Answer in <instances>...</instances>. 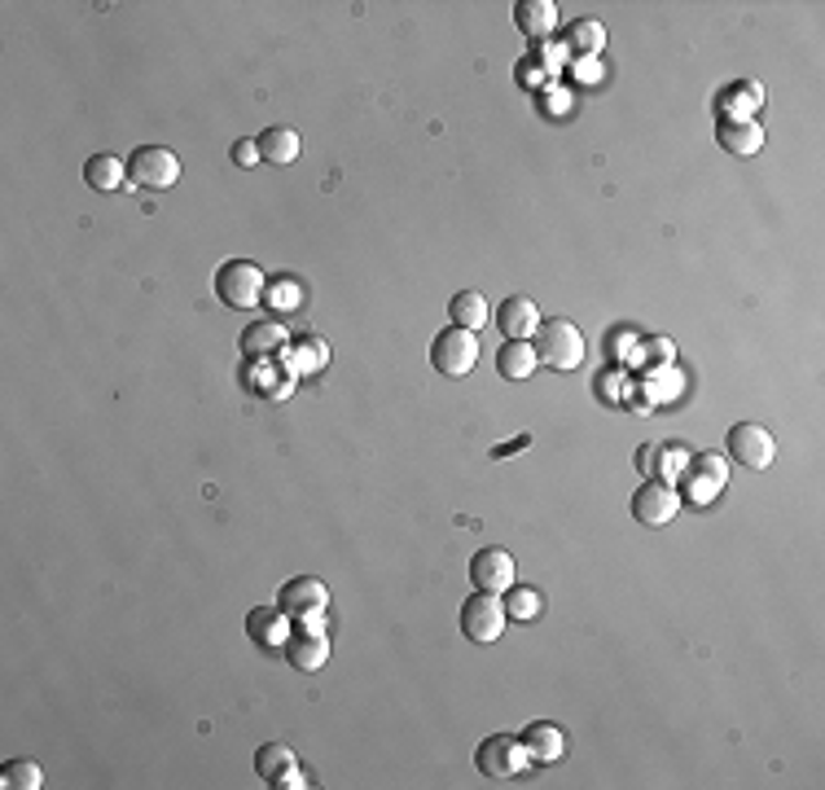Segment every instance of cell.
<instances>
[{"mask_svg": "<svg viewBox=\"0 0 825 790\" xmlns=\"http://www.w3.org/2000/svg\"><path fill=\"white\" fill-rule=\"evenodd\" d=\"M536 361L540 365H549V370H580V361H584V334H580V326H571L566 317H553V321H540V330H536Z\"/></svg>", "mask_w": 825, "mask_h": 790, "instance_id": "6da1fadb", "label": "cell"}, {"mask_svg": "<svg viewBox=\"0 0 825 790\" xmlns=\"http://www.w3.org/2000/svg\"><path fill=\"white\" fill-rule=\"evenodd\" d=\"M216 290H220V304H229V308H238V312H251V308L264 304L268 277H264V268L251 264V260H229V264H220V273H216Z\"/></svg>", "mask_w": 825, "mask_h": 790, "instance_id": "7a4b0ae2", "label": "cell"}, {"mask_svg": "<svg viewBox=\"0 0 825 790\" xmlns=\"http://www.w3.org/2000/svg\"><path fill=\"white\" fill-rule=\"evenodd\" d=\"M527 765H531V760H527V747H522L518 734H492V738H483L479 751H474V769H479L487 782H514Z\"/></svg>", "mask_w": 825, "mask_h": 790, "instance_id": "3957f363", "label": "cell"}, {"mask_svg": "<svg viewBox=\"0 0 825 790\" xmlns=\"http://www.w3.org/2000/svg\"><path fill=\"white\" fill-rule=\"evenodd\" d=\"M128 180L136 189L163 194V189H172L180 180V158L167 145H136L132 158H128Z\"/></svg>", "mask_w": 825, "mask_h": 790, "instance_id": "277c9868", "label": "cell"}, {"mask_svg": "<svg viewBox=\"0 0 825 790\" xmlns=\"http://www.w3.org/2000/svg\"><path fill=\"white\" fill-rule=\"evenodd\" d=\"M430 365H435V374H443V378H465V374L479 365V339H474L470 330H461V326L439 330L435 343H430Z\"/></svg>", "mask_w": 825, "mask_h": 790, "instance_id": "5b68a950", "label": "cell"}, {"mask_svg": "<svg viewBox=\"0 0 825 790\" xmlns=\"http://www.w3.org/2000/svg\"><path fill=\"white\" fill-rule=\"evenodd\" d=\"M505 624H509V611H505V602H501L496 593H479V589H474V597L461 606V633H465V641H474V646L501 641Z\"/></svg>", "mask_w": 825, "mask_h": 790, "instance_id": "8992f818", "label": "cell"}, {"mask_svg": "<svg viewBox=\"0 0 825 790\" xmlns=\"http://www.w3.org/2000/svg\"><path fill=\"white\" fill-rule=\"evenodd\" d=\"M725 448H729V457H734L738 465H747V470H769L773 457H778V439H773V430L760 426V421H738V426H729Z\"/></svg>", "mask_w": 825, "mask_h": 790, "instance_id": "52a82bcc", "label": "cell"}, {"mask_svg": "<svg viewBox=\"0 0 825 790\" xmlns=\"http://www.w3.org/2000/svg\"><path fill=\"white\" fill-rule=\"evenodd\" d=\"M676 514H681V492H676L672 483L650 479V483H641V487L632 492V518H637L641 527H668Z\"/></svg>", "mask_w": 825, "mask_h": 790, "instance_id": "ba28073f", "label": "cell"}, {"mask_svg": "<svg viewBox=\"0 0 825 790\" xmlns=\"http://www.w3.org/2000/svg\"><path fill=\"white\" fill-rule=\"evenodd\" d=\"M470 580H474V589L479 593H509L514 584H518V567H514V553L509 549H496V545H487V549H479L474 558H470Z\"/></svg>", "mask_w": 825, "mask_h": 790, "instance_id": "9c48e42d", "label": "cell"}, {"mask_svg": "<svg viewBox=\"0 0 825 790\" xmlns=\"http://www.w3.org/2000/svg\"><path fill=\"white\" fill-rule=\"evenodd\" d=\"M277 606H282L290 619H308V615H321V611L330 606V589H326V580H317V575H295V580L282 584Z\"/></svg>", "mask_w": 825, "mask_h": 790, "instance_id": "30bf717a", "label": "cell"}, {"mask_svg": "<svg viewBox=\"0 0 825 790\" xmlns=\"http://www.w3.org/2000/svg\"><path fill=\"white\" fill-rule=\"evenodd\" d=\"M716 141H721V150H729V154H738V158H751V154L765 150V123H760V119L725 114V119L716 123Z\"/></svg>", "mask_w": 825, "mask_h": 790, "instance_id": "8fae6325", "label": "cell"}, {"mask_svg": "<svg viewBox=\"0 0 825 790\" xmlns=\"http://www.w3.org/2000/svg\"><path fill=\"white\" fill-rule=\"evenodd\" d=\"M286 343H290L286 326H277V321H251V326L242 330V339H238V352H242L246 361H273Z\"/></svg>", "mask_w": 825, "mask_h": 790, "instance_id": "7c38bea8", "label": "cell"}, {"mask_svg": "<svg viewBox=\"0 0 825 790\" xmlns=\"http://www.w3.org/2000/svg\"><path fill=\"white\" fill-rule=\"evenodd\" d=\"M496 330H501L505 339H536V330H540V308H536L531 299H522V295H509V299L496 308Z\"/></svg>", "mask_w": 825, "mask_h": 790, "instance_id": "4fadbf2b", "label": "cell"}, {"mask_svg": "<svg viewBox=\"0 0 825 790\" xmlns=\"http://www.w3.org/2000/svg\"><path fill=\"white\" fill-rule=\"evenodd\" d=\"M286 619H290V615H286L282 606H255V611L246 615V637H251L255 646H264V650L286 646V637H290Z\"/></svg>", "mask_w": 825, "mask_h": 790, "instance_id": "5bb4252c", "label": "cell"}, {"mask_svg": "<svg viewBox=\"0 0 825 790\" xmlns=\"http://www.w3.org/2000/svg\"><path fill=\"white\" fill-rule=\"evenodd\" d=\"M286 663L295 672H321L330 663V641L321 633H299V637H286Z\"/></svg>", "mask_w": 825, "mask_h": 790, "instance_id": "9a60e30c", "label": "cell"}, {"mask_svg": "<svg viewBox=\"0 0 825 790\" xmlns=\"http://www.w3.org/2000/svg\"><path fill=\"white\" fill-rule=\"evenodd\" d=\"M522 747H527V760L553 765V760L566 756V734L558 725H549V721H536V725L522 729Z\"/></svg>", "mask_w": 825, "mask_h": 790, "instance_id": "2e32d148", "label": "cell"}, {"mask_svg": "<svg viewBox=\"0 0 825 790\" xmlns=\"http://www.w3.org/2000/svg\"><path fill=\"white\" fill-rule=\"evenodd\" d=\"M496 370H501V378H509V383H527V378L540 370L531 339H505V348L496 352Z\"/></svg>", "mask_w": 825, "mask_h": 790, "instance_id": "e0dca14e", "label": "cell"}, {"mask_svg": "<svg viewBox=\"0 0 825 790\" xmlns=\"http://www.w3.org/2000/svg\"><path fill=\"white\" fill-rule=\"evenodd\" d=\"M448 321L461 326V330H470V334H479V330L492 321V308H487L483 290H457V295L448 299Z\"/></svg>", "mask_w": 825, "mask_h": 790, "instance_id": "ac0fdd59", "label": "cell"}, {"mask_svg": "<svg viewBox=\"0 0 825 790\" xmlns=\"http://www.w3.org/2000/svg\"><path fill=\"white\" fill-rule=\"evenodd\" d=\"M721 483H725V461L721 457H698L694 461V470L685 474V492H690V501L694 505H707L716 492H721Z\"/></svg>", "mask_w": 825, "mask_h": 790, "instance_id": "d6986e66", "label": "cell"}, {"mask_svg": "<svg viewBox=\"0 0 825 790\" xmlns=\"http://www.w3.org/2000/svg\"><path fill=\"white\" fill-rule=\"evenodd\" d=\"M514 22H518L522 35L544 40V35H553V26H558V4H553V0H518V4H514Z\"/></svg>", "mask_w": 825, "mask_h": 790, "instance_id": "ffe728a7", "label": "cell"}, {"mask_svg": "<svg viewBox=\"0 0 825 790\" xmlns=\"http://www.w3.org/2000/svg\"><path fill=\"white\" fill-rule=\"evenodd\" d=\"M84 180H88L92 189H101V194L123 189V180H128V158H119V154H92V158L84 163Z\"/></svg>", "mask_w": 825, "mask_h": 790, "instance_id": "44dd1931", "label": "cell"}, {"mask_svg": "<svg viewBox=\"0 0 825 790\" xmlns=\"http://www.w3.org/2000/svg\"><path fill=\"white\" fill-rule=\"evenodd\" d=\"M255 141H260L264 163L286 167V163H295V158H299V132H295V128H268V132H260Z\"/></svg>", "mask_w": 825, "mask_h": 790, "instance_id": "7402d4cb", "label": "cell"}, {"mask_svg": "<svg viewBox=\"0 0 825 790\" xmlns=\"http://www.w3.org/2000/svg\"><path fill=\"white\" fill-rule=\"evenodd\" d=\"M290 769H299L290 747H282V743H264V747L255 751V773H260L268 787H277V782L290 773Z\"/></svg>", "mask_w": 825, "mask_h": 790, "instance_id": "603a6c76", "label": "cell"}, {"mask_svg": "<svg viewBox=\"0 0 825 790\" xmlns=\"http://www.w3.org/2000/svg\"><path fill=\"white\" fill-rule=\"evenodd\" d=\"M562 44H571V53H588V57H597L602 53V44H606V26L597 22V18H575L571 26H566V35H562Z\"/></svg>", "mask_w": 825, "mask_h": 790, "instance_id": "cb8c5ba5", "label": "cell"}, {"mask_svg": "<svg viewBox=\"0 0 825 790\" xmlns=\"http://www.w3.org/2000/svg\"><path fill=\"white\" fill-rule=\"evenodd\" d=\"M0 787L4 790H40L44 787V773H40L35 760H9V765L0 769Z\"/></svg>", "mask_w": 825, "mask_h": 790, "instance_id": "d4e9b609", "label": "cell"}, {"mask_svg": "<svg viewBox=\"0 0 825 790\" xmlns=\"http://www.w3.org/2000/svg\"><path fill=\"white\" fill-rule=\"evenodd\" d=\"M540 606H544V597H540L536 589H522V584H514L509 597H505V611H509L514 619H536Z\"/></svg>", "mask_w": 825, "mask_h": 790, "instance_id": "484cf974", "label": "cell"}, {"mask_svg": "<svg viewBox=\"0 0 825 790\" xmlns=\"http://www.w3.org/2000/svg\"><path fill=\"white\" fill-rule=\"evenodd\" d=\"M229 154H233V163H238V167H255V163H264V154H260V141H238V145H233Z\"/></svg>", "mask_w": 825, "mask_h": 790, "instance_id": "4316f807", "label": "cell"}, {"mask_svg": "<svg viewBox=\"0 0 825 790\" xmlns=\"http://www.w3.org/2000/svg\"><path fill=\"white\" fill-rule=\"evenodd\" d=\"M277 787H282V790H295V787H304V778H299V769H290V773H286V778H282V782H277Z\"/></svg>", "mask_w": 825, "mask_h": 790, "instance_id": "83f0119b", "label": "cell"}]
</instances>
